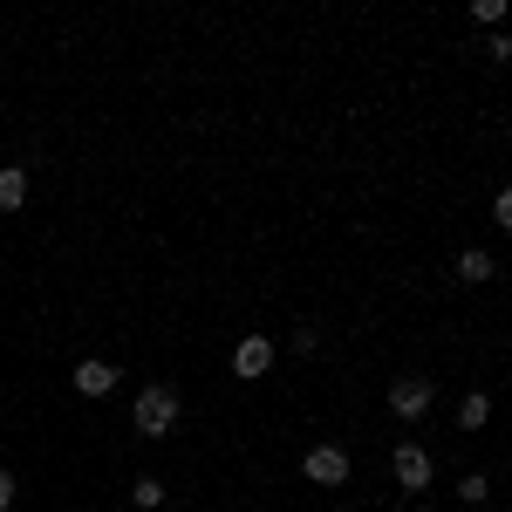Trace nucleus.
Instances as JSON below:
<instances>
[{"mask_svg": "<svg viewBox=\"0 0 512 512\" xmlns=\"http://www.w3.org/2000/svg\"><path fill=\"white\" fill-rule=\"evenodd\" d=\"M171 424H178V390L151 383V390L137 396V431H144V437H164Z\"/></svg>", "mask_w": 512, "mask_h": 512, "instance_id": "nucleus-1", "label": "nucleus"}, {"mask_svg": "<svg viewBox=\"0 0 512 512\" xmlns=\"http://www.w3.org/2000/svg\"><path fill=\"white\" fill-rule=\"evenodd\" d=\"M308 478H315V485H342V478H349V451H342V444H315V451H308Z\"/></svg>", "mask_w": 512, "mask_h": 512, "instance_id": "nucleus-2", "label": "nucleus"}, {"mask_svg": "<svg viewBox=\"0 0 512 512\" xmlns=\"http://www.w3.org/2000/svg\"><path fill=\"white\" fill-rule=\"evenodd\" d=\"M396 485H403V492H424V485H431V458H424V451H417V444H396Z\"/></svg>", "mask_w": 512, "mask_h": 512, "instance_id": "nucleus-3", "label": "nucleus"}, {"mask_svg": "<svg viewBox=\"0 0 512 512\" xmlns=\"http://www.w3.org/2000/svg\"><path fill=\"white\" fill-rule=\"evenodd\" d=\"M390 410H396V417H424V410H431V383H424V376L390 383Z\"/></svg>", "mask_w": 512, "mask_h": 512, "instance_id": "nucleus-4", "label": "nucleus"}, {"mask_svg": "<svg viewBox=\"0 0 512 512\" xmlns=\"http://www.w3.org/2000/svg\"><path fill=\"white\" fill-rule=\"evenodd\" d=\"M267 362H274V342H267V335H246V342L233 349V369H239V376H267Z\"/></svg>", "mask_w": 512, "mask_h": 512, "instance_id": "nucleus-5", "label": "nucleus"}, {"mask_svg": "<svg viewBox=\"0 0 512 512\" xmlns=\"http://www.w3.org/2000/svg\"><path fill=\"white\" fill-rule=\"evenodd\" d=\"M76 390L82 396H110L117 390V369H110V362H76Z\"/></svg>", "mask_w": 512, "mask_h": 512, "instance_id": "nucleus-6", "label": "nucleus"}, {"mask_svg": "<svg viewBox=\"0 0 512 512\" xmlns=\"http://www.w3.org/2000/svg\"><path fill=\"white\" fill-rule=\"evenodd\" d=\"M21 205H28V171L7 164V171H0V212H21Z\"/></svg>", "mask_w": 512, "mask_h": 512, "instance_id": "nucleus-7", "label": "nucleus"}, {"mask_svg": "<svg viewBox=\"0 0 512 512\" xmlns=\"http://www.w3.org/2000/svg\"><path fill=\"white\" fill-rule=\"evenodd\" d=\"M485 417H492V396H465V403H458V424H465V431H478V424H485Z\"/></svg>", "mask_w": 512, "mask_h": 512, "instance_id": "nucleus-8", "label": "nucleus"}, {"mask_svg": "<svg viewBox=\"0 0 512 512\" xmlns=\"http://www.w3.org/2000/svg\"><path fill=\"white\" fill-rule=\"evenodd\" d=\"M458 274L472 280V287H478V280H492V253H478V246H472V253L458 260Z\"/></svg>", "mask_w": 512, "mask_h": 512, "instance_id": "nucleus-9", "label": "nucleus"}, {"mask_svg": "<svg viewBox=\"0 0 512 512\" xmlns=\"http://www.w3.org/2000/svg\"><path fill=\"white\" fill-rule=\"evenodd\" d=\"M130 499H137V506L151 512V506H158V499H164V485H158V478H137V492H130Z\"/></svg>", "mask_w": 512, "mask_h": 512, "instance_id": "nucleus-10", "label": "nucleus"}, {"mask_svg": "<svg viewBox=\"0 0 512 512\" xmlns=\"http://www.w3.org/2000/svg\"><path fill=\"white\" fill-rule=\"evenodd\" d=\"M14 506V472H0V512Z\"/></svg>", "mask_w": 512, "mask_h": 512, "instance_id": "nucleus-11", "label": "nucleus"}]
</instances>
